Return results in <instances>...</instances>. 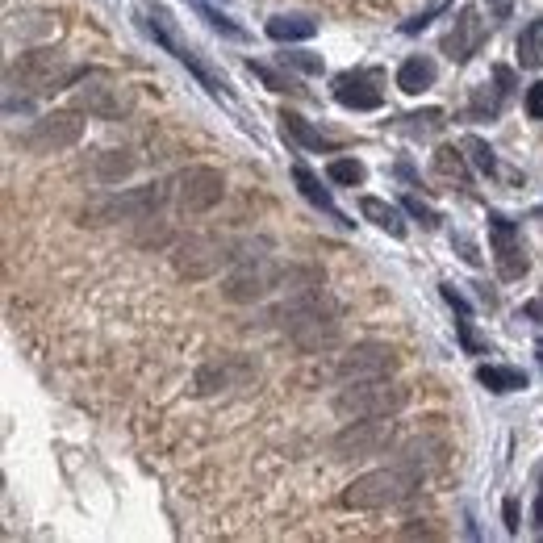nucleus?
<instances>
[{
    "mask_svg": "<svg viewBox=\"0 0 543 543\" xmlns=\"http://www.w3.org/2000/svg\"><path fill=\"white\" fill-rule=\"evenodd\" d=\"M272 322L293 335L297 347L305 351H322L339 339V301L326 289H305V293H289L285 305L272 310Z\"/></svg>",
    "mask_w": 543,
    "mask_h": 543,
    "instance_id": "obj_1",
    "label": "nucleus"
},
{
    "mask_svg": "<svg viewBox=\"0 0 543 543\" xmlns=\"http://www.w3.org/2000/svg\"><path fill=\"white\" fill-rule=\"evenodd\" d=\"M418 472L397 464V468H376V472H364V477H356L347 489H343V506L347 510H385V506H397L406 502L410 493L418 489Z\"/></svg>",
    "mask_w": 543,
    "mask_h": 543,
    "instance_id": "obj_2",
    "label": "nucleus"
},
{
    "mask_svg": "<svg viewBox=\"0 0 543 543\" xmlns=\"http://www.w3.org/2000/svg\"><path fill=\"white\" fill-rule=\"evenodd\" d=\"M410 401V389L376 376V381H347V389L335 397V414L356 422V418H393Z\"/></svg>",
    "mask_w": 543,
    "mask_h": 543,
    "instance_id": "obj_3",
    "label": "nucleus"
},
{
    "mask_svg": "<svg viewBox=\"0 0 543 543\" xmlns=\"http://www.w3.org/2000/svg\"><path fill=\"white\" fill-rule=\"evenodd\" d=\"M168 188L163 184H138V188H122L105 201H92L84 209V218H92V226H105V222H143V218H155Z\"/></svg>",
    "mask_w": 543,
    "mask_h": 543,
    "instance_id": "obj_4",
    "label": "nucleus"
},
{
    "mask_svg": "<svg viewBox=\"0 0 543 543\" xmlns=\"http://www.w3.org/2000/svg\"><path fill=\"white\" fill-rule=\"evenodd\" d=\"M92 72H84V67H63L59 51H34V55H21L13 67H9V84L21 80V88L30 92H59L67 84L76 80H88Z\"/></svg>",
    "mask_w": 543,
    "mask_h": 543,
    "instance_id": "obj_5",
    "label": "nucleus"
},
{
    "mask_svg": "<svg viewBox=\"0 0 543 543\" xmlns=\"http://www.w3.org/2000/svg\"><path fill=\"white\" fill-rule=\"evenodd\" d=\"M276 289H285V268L272 264V259H259V255L239 259V268L222 280V297L234 305H255Z\"/></svg>",
    "mask_w": 543,
    "mask_h": 543,
    "instance_id": "obj_6",
    "label": "nucleus"
},
{
    "mask_svg": "<svg viewBox=\"0 0 543 543\" xmlns=\"http://www.w3.org/2000/svg\"><path fill=\"white\" fill-rule=\"evenodd\" d=\"M393 443V422L385 418H356L330 439V456L335 460H368L381 456L385 447Z\"/></svg>",
    "mask_w": 543,
    "mask_h": 543,
    "instance_id": "obj_7",
    "label": "nucleus"
},
{
    "mask_svg": "<svg viewBox=\"0 0 543 543\" xmlns=\"http://www.w3.org/2000/svg\"><path fill=\"white\" fill-rule=\"evenodd\" d=\"M230 247L214 234H188V239L176 243L172 251V264L184 280H209L214 272H222V264H230Z\"/></svg>",
    "mask_w": 543,
    "mask_h": 543,
    "instance_id": "obj_8",
    "label": "nucleus"
},
{
    "mask_svg": "<svg viewBox=\"0 0 543 543\" xmlns=\"http://www.w3.org/2000/svg\"><path fill=\"white\" fill-rule=\"evenodd\" d=\"M172 197L184 214H205L226 197V176L218 168H205V163H193L172 180Z\"/></svg>",
    "mask_w": 543,
    "mask_h": 543,
    "instance_id": "obj_9",
    "label": "nucleus"
},
{
    "mask_svg": "<svg viewBox=\"0 0 543 543\" xmlns=\"http://www.w3.org/2000/svg\"><path fill=\"white\" fill-rule=\"evenodd\" d=\"M84 134V122H80V109H55L34 122V130L26 134V147L34 155H55V151H67L76 147Z\"/></svg>",
    "mask_w": 543,
    "mask_h": 543,
    "instance_id": "obj_10",
    "label": "nucleus"
},
{
    "mask_svg": "<svg viewBox=\"0 0 543 543\" xmlns=\"http://www.w3.org/2000/svg\"><path fill=\"white\" fill-rule=\"evenodd\" d=\"M339 381H376V376H393L397 372V351L389 343H356L339 356Z\"/></svg>",
    "mask_w": 543,
    "mask_h": 543,
    "instance_id": "obj_11",
    "label": "nucleus"
},
{
    "mask_svg": "<svg viewBox=\"0 0 543 543\" xmlns=\"http://www.w3.org/2000/svg\"><path fill=\"white\" fill-rule=\"evenodd\" d=\"M485 38H489V21L481 17L477 5H464L452 17V30L443 34V55L452 59V63H468L485 46Z\"/></svg>",
    "mask_w": 543,
    "mask_h": 543,
    "instance_id": "obj_12",
    "label": "nucleus"
},
{
    "mask_svg": "<svg viewBox=\"0 0 543 543\" xmlns=\"http://www.w3.org/2000/svg\"><path fill=\"white\" fill-rule=\"evenodd\" d=\"M335 101L368 113V109H381L385 105V88H381V72H339L335 76Z\"/></svg>",
    "mask_w": 543,
    "mask_h": 543,
    "instance_id": "obj_13",
    "label": "nucleus"
},
{
    "mask_svg": "<svg viewBox=\"0 0 543 543\" xmlns=\"http://www.w3.org/2000/svg\"><path fill=\"white\" fill-rule=\"evenodd\" d=\"M489 247H493V259H498L502 280H518L527 272V255L518 247L514 222H506L502 214H489Z\"/></svg>",
    "mask_w": 543,
    "mask_h": 543,
    "instance_id": "obj_14",
    "label": "nucleus"
},
{
    "mask_svg": "<svg viewBox=\"0 0 543 543\" xmlns=\"http://www.w3.org/2000/svg\"><path fill=\"white\" fill-rule=\"evenodd\" d=\"M151 34H155V42L168 46V51H172V55H176V59L188 67V72H193V76H197V80L209 88V92H214V97H226V84H222L214 72H209V67H205V63H201V59H197V55L188 51V46H184V42L172 34V26H168V13H155V21H151Z\"/></svg>",
    "mask_w": 543,
    "mask_h": 543,
    "instance_id": "obj_15",
    "label": "nucleus"
},
{
    "mask_svg": "<svg viewBox=\"0 0 543 543\" xmlns=\"http://www.w3.org/2000/svg\"><path fill=\"white\" fill-rule=\"evenodd\" d=\"M76 109H88L92 117H122L126 109H130V92L122 88V84H113V80H97V84H84L80 92H76Z\"/></svg>",
    "mask_w": 543,
    "mask_h": 543,
    "instance_id": "obj_16",
    "label": "nucleus"
},
{
    "mask_svg": "<svg viewBox=\"0 0 543 543\" xmlns=\"http://www.w3.org/2000/svg\"><path fill=\"white\" fill-rule=\"evenodd\" d=\"M280 134L289 138L293 147H301V151H335L322 138V130H314L310 122H305L301 113H293V109H280Z\"/></svg>",
    "mask_w": 543,
    "mask_h": 543,
    "instance_id": "obj_17",
    "label": "nucleus"
},
{
    "mask_svg": "<svg viewBox=\"0 0 543 543\" xmlns=\"http://www.w3.org/2000/svg\"><path fill=\"white\" fill-rule=\"evenodd\" d=\"M251 368L239 364V360H218V364H205L197 372V393H218V389H230V385H239L247 381Z\"/></svg>",
    "mask_w": 543,
    "mask_h": 543,
    "instance_id": "obj_18",
    "label": "nucleus"
},
{
    "mask_svg": "<svg viewBox=\"0 0 543 543\" xmlns=\"http://www.w3.org/2000/svg\"><path fill=\"white\" fill-rule=\"evenodd\" d=\"M435 80H439V67H435V59H427V55H410L406 63L397 67V88L410 92V97H418V92L431 88Z\"/></svg>",
    "mask_w": 543,
    "mask_h": 543,
    "instance_id": "obj_19",
    "label": "nucleus"
},
{
    "mask_svg": "<svg viewBox=\"0 0 543 543\" xmlns=\"http://www.w3.org/2000/svg\"><path fill=\"white\" fill-rule=\"evenodd\" d=\"M293 180H297V193L305 197V201H310V205H318L322 209V214H330V218H335V222H343V214H339V205H335V197H330L326 193V188H322V180L310 172V168H305V163H293Z\"/></svg>",
    "mask_w": 543,
    "mask_h": 543,
    "instance_id": "obj_20",
    "label": "nucleus"
},
{
    "mask_svg": "<svg viewBox=\"0 0 543 543\" xmlns=\"http://www.w3.org/2000/svg\"><path fill=\"white\" fill-rule=\"evenodd\" d=\"M431 172H435V180L452 184V188H468V159H464V147H439L435 159H431Z\"/></svg>",
    "mask_w": 543,
    "mask_h": 543,
    "instance_id": "obj_21",
    "label": "nucleus"
},
{
    "mask_svg": "<svg viewBox=\"0 0 543 543\" xmlns=\"http://www.w3.org/2000/svg\"><path fill=\"white\" fill-rule=\"evenodd\" d=\"M360 214H364L376 230L393 234V239H406V222H401V209H397V205H389V201H381V197H364V201H360Z\"/></svg>",
    "mask_w": 543,
    "mask_h": 543,
    "instance_id": "obj_22",
    "label": "nucleus"
},
{
    "mask_svg": "<svg viewBox=\"0 0 543 543\" xmlns=\"http://www.w3.org/2000/svg\"><path fill=\"white\" fill-rule=\"evenodd\" d=\"M443 126H447V113L443 109H418V113L397 117V130L406 134V138H414V143H422V138H435Z\"/></svg>",
    "mask_w": 543,
    "mask_h": 543,
    "instance_id": "obj_23",
    "label": "nucleus"
},
{
    "mask_svg": "<svg viewBox=\"0 0 543 543\" xmlns=\"http://www.w3.org/2000/svg\"><path fill=\"white\" fill-rule=\"evenodd\" d=\"M477 381L489 393H518V389H527V372L523 368H502V364H481Z\"/></svg>",
    "mask_w": 543,
    "mask_h": 543,
    "instance_id": "obj_24",
    "label": "nucleus"
},
{
    "mask_svg": "<svg viewBox=\"0 0 543 543\" xmlns=\"http://www.w3.org/2000/svg\"><path fill=\"white\" fill-rule=\"evenodd\" d=\"M401 464L414 468L422 477V472H431L435 464H443V443L439 439H414V443L401 447Z\"/></svg>",
    "mask_w": 543,
    "mask_h": 543,
    "instance_id": "obj_25",
    "label": "nucleus"
},
{
    "mask_svg": "<svg viewBox=\"0 0 543 543\" xmlns=\"http://www.w3.org/2000/svg\"><path fill=\"white\" fill-rule=\"evenodd\" d=\"M318 34V21L314 17H289V13H280L268 21V38L276 42H301V38H314Z\"/></svg>",
    "mask_w": 543,
    "mask_h": 543,
    "instance_id": "obj_26",
    "label": "nucleus"
},
{
    "mask_svg": "<svg viewBox=\"0 0 543 543\" xmlns=\"http://www.w3.org/2000/svg\"><path fill=\"white\" fill-rule=\"evenodd\" d=\"M92 172H97L101 184H122L134 172V159H130V151H101L97 163H92Z\"/></svg>",
    "mask_w": 543,
    "mask_h": 543,
    "instance_id": "obj_27",
    "label": "nucleus"
},
{
    "mask_svg": "<svg viewBox=\"0 0 543 543\" xmlns=\"http://www.w3.org/2000/svg\"><path fill=\"white\" fill-rule=\"evenodd\" d=\"M518 63H523L527 72H539L543 67V21L539 17L518 34Z\"/></svg>",
    "mask_w": 543,
    "mask_h": 543,
    "instance_id": "obj_28",
    "label": "nucleus"
},
{
    "mask_svg": "<svg viewBox=\"0 0 543 543\" xmlns=\"http://www.w3.org/2000/svg\"><path fill=\"white\" fill-rule=\"evenodd\" d=\"M464 151H468V159L472 163H477V168L485 172V176H493V172H498V155H493V147L485 143V138H477V134H468L464 138V143H460Z\"/></svg>",
    "mask_w": 543,
    "mask_h": 543,
    "instance_id": "obj_29",
    "label": "nucleus"
},
{
    "mask_svg": "<svg viewBox=\"0 0 543 543\" xmlns=\"http://www.w3.org/2000/svg\"><path fill=\"white\" fill-rule=\"evenodd\" d=\"M326 176L335 180V184H347V188H356V184H364V163L360 159H330V168H326Z\"/></svg>",
    "mask_w": 543,
    "mask_h": 543,
    "instance_id": "obj_30",
    "label": "nucleus"
},
{
    "mask_svg": "<svg viewBox=\"0 0 543 543\" xmlns=\"http://www.w3.org/2000/svg\"><path fill=\"white\" fill-rule=\"evenodd\" d=\"M247 67H251V76H259L272 92H301V84H297L293 76L276 72V67H268V63H247Z\"/></svg>",
    "mask_w": 543,
    "mask_h": 543,
    "instance_id": "obj_31",
    "label": "nucleus"
},
{
    "mask_svg": "<svg viewBox=\"0 0 543 543\" xmlns=\"http://www.w3.org/2000/svg\"><path fill=\"white\" fill-rule=\"evenodd\" d=\"M197 13H201V17H205V21H209V26H214V30H222L226 38H243V30H239V26H234V21H230L226 13H218V9H209V5H205V0H197Z\"/></svg>",
    "mask_w": 543,
    "mask_h": 543,
    "instance_id": "obj_32",
    "label": "nucleus"
},
{
    "mask_svg": "<svg viewBox=\"0 0 543 543\" xmlns=\"http://www.w3.org/2000/svg\"><path fill=\"white\" fill-rule=\"evenodd\" d=\"M502 97V92H498ZM489 97V88H472V117H498L502 113V101Z\"/></svg>",
    "mask_w": 543,
    "mask_h": 543,
    "instance_id": "obj_33",
    "label": "nucleus"
},
{
    "mask_svg": "<svg viewBox=\"0 0 543 543\" xmlns=\"http://www.w3.org/2000/svg\"><path fill=\"white\" fill-rule=\"evenodd\" d=\"M143 226H147V230H138V234H134V239L143 243V247H159V243H168V226H163L159 218H143Z\"/></svg>",
    "mask_w": 543,
    "mask_h": 543,
    "instance_id": "obj_34",
    "label": "nucleus"
},
{
    "mask_svg": "<svg viewBox=\"0 0 543 543\" xmlns=\"http://www.w3.org/2000/svg\"><path fill=\"white\" fill-rule=\"evenodd\" d=\"M401 205H406V214H410V218H418V222H422V226H427V230H435V226H439V214H435V209H431V205H422V201H418L414 193H410L406 201H401Z\"/></svg>",
    "mask_w": 543,
    "mask_h": 543,
    "instance_id": "obj_35",
    "label": "nucleus"
},
{
    "mask_svg": "<svg viewBox=\"0 0 543 543\" xmlns=\"http://www.w3.org/2000/svg\"><path fill=\"white\" fill-rule=\"evenodd\" d=\"M285 67H297V72H322V59L310 55V51H289V55H285Z\"/></svg>",
    "mask_w": 543,
    "mask_h": 543,
    "instance_id": "obj_36",
    "label": "nucleus"
},
{
    "mask_svg": "<svg viewBox=\"0 0 543 543\" xmlns=\"http://www.w3.org/2000/svg\"><path fill=\"white\" fill-rule=\"evenodd\" d=\"M443 13V5H435V9H427V13H418V17H410L406 21V26H401V34H418V30H427L431 26V21Z\"/></svg>",
    "mask_w": 543,
    "mask_h": 543,
    "instance_id": "obj_37",
    "label": "nucleus"
},
{
    "mask_svg": "<svg viewBox=\"0 0 543 543\" xmlns=\"http://www.w3.org/2000/svg\"><path fill=\"white\" fill-rule=\"evenodd\" d=\"M523 105H527V113L535 117V122H543V80L527 88V101H523Z\"/></svg>",
    "mask_w": 543,
    "mask_h": 543,
    "instance_id": "obj_38",
    "label": "nucleus"
},
{
    "mask_svg": "<svg viewBox=\"0 0 543 543\" xmlns=\"http://www.w3.org/2000/svg\"><path fill=\"white\" fill-rule=\"evenodd\" d=\"M452 247H460V255H464V264H472V268H481V255H477V247H472V239H464V234H456V239H452Z\"/></svg>",
    "mask_w": 543,
    "mask_h": 543,
    "instance_id": "obj_39",
    "label": "nucleus"
},
{
    "mask_svg": "<svg viewBox=\"0 0 543 543\" xmlns=\"http://www.w3.org/2000/svg\"><path fill=\"white\" fill-rule=\"evenodd\" d=\"M493 80H498L502 97H514V72H510V67H493Z\"/></svg>",
    "mask_w": 543,
    "mask_h": 543,
    "instance_id": "obj_40",
    "label": "nucleus"
},
{
    "mask_svg": "<svg viewBox=\"0 0 543 543\" xmlns=\"http://www.w3.org/2000/svg\"><path fill=\"white\" fill-rule=\"evenodd\" d=\"M506 531H510V535L518 531V502H514V498L506 502Z\"/></svg>",
    "mask_w": 543,
    "mask_h": 543,
    "instance_id": "obj_41",
    "label": "nucleus"
},
{
    "mask_svg": "<svg viewBox=\"0 0 543 543\" xmlns=\"http://www.w3.org/2000/svg\"><path fill=\"white\" fill-rule=\"evenodd\" d=\"M489 9L498 13V17H506V13H510V0H489Z\"/></svg>",
    "mask_w": 543,
    "mask_h": 543,
    "instance_id": "obj_42",
    "label": "nucleus"
},
{
    "mask_svg": "<svg viewBox=\"0 0 543 543\" xmlns=\"http://www.w3.org/2000/svg\"><path fill=\"white\" fill-rule=\"evenodd\" d=\"M535 527L543 531V489H539V498H535Z\"/></svg>",
    "mask_w": 543,
    "mask_h": 543,
    "instance_id": "obj_43",
    "label": "nucleus"
},
{
    "mask_svg": "<svg viewBox=\"0 0 543 543\" xmlns=\"http://www.w3.org/2000/svg\"><path fill=\"white\" fill-rule=\"evenodd\" d=\"M539 364H543V347H539Z\"/></svg>",
    "mask_w": 543,
    "mask_h": 543,
    "instance_id": "obj_44",
    "label": "nucleus"
}]
</instances>
